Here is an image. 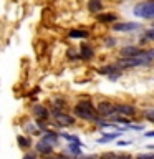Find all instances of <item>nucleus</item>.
Returning <instances> with one entry per match:
<instances>
[{
  "instance_id": "nucleus-1",
  "label": "nucleus",
  "mask_w": 154,
  "mask_h": 159,
  "mask_svg": "<svg viewBox=\"0 0 154 159\" xmlns=\"http://www.w3.org/2000/svg\"><path fill=\"white\" fill-rule=\"evenodd\" d=\"M152 61H154V48L143 50L139 55L131 58H121L118 65L121 70H128V68H138V66H149Z\"/></svg>"
},
{
  "instance_id": "nucleus-2",
  "label": "nucleus",
  "mask_w": 154,
  "mask_h": 159,
  "mask_svg": "<svg viewBox=\"0 0 154 159\" xmlns=\"http://www.w3.org/2000/svg\"><path fill=\"white\" fill-rule=\"evenodd\" d=\"M75 116L79 119H84V121H93V123L99 121V114L96 111V106L91 103V99L78 101L76 106H75Z\"/></svg>"
},
{
  "instance_id": "nucleus-3",
  "label": "nucleus",
  "mask_w": 154,
  "mask_h": 159,
  "mask_svg": "<svg viewBox=\"0 0 154 159\" xmlns=\"http://www.w3.org/2000/svg\"><path fill=\"white\" fill-rule=\"evenodd\" d=\"M133 13L139 18H144V20H154V0L136 3L133 8Z\"/></svg>"
},
{
  "instance_id": "nucleus-4",
  "label": "nucleus",
  "mask_w": 154,
  "mask_h": 159,
  "mask_svg": "<svg viewBox=\"0 0 154 159\" xmlns=\"http://www.w3.org/2000/svg\"><path fill=\"white\" fill-rule=\"evenodd\" d=\"M52 114L55 116V123H57L58 126H61V128H70V126H73V124L76 123L75 116H71V114H66V113H63V109L53 108V109H52Z\"/></svg>"
},
{
  "instance_id": "nucleus-5",
  "label": "nucleus",
  "mask_w": 154,
  "mask_h": 159,
  "mask_svg": "<svg viewBox=\"0 0 154 159\" xmlns=\"http://www.w3.org/2000/svg\"><path fill=\"white\" fill-rule=\"evenodd\" d=\"M96 111L99 116H104V118H111L114 114V104L108 99H103L96 104Z\"/></svg>"
},
{
  "instance_id": "nucleus-6",
  "label": "nucleus",
  "mask_w": 154,
  "mask_h": 159,
  "mask_svg": "<svg viewBox=\"0 0 154 159\" xmlns=\"http://www.w3.org/2000/svg\"><path fill=\"white\" fill-rule=\"evenodd\" d=\"M136 113H138V109L133 104H126V103L114 104V114H121L124 118H133V116H136Z\"/></svg>"
},
{
  "instance_id": "nucleus-7",
  "label": "nucleus",
  "mask_w": 154,
  "mask_h": 159,
  "mask_svg": "<svg viewBox=\"0 0 154 159\" xmlns=\"http://www.w3.org/2000/svg\"><path fill=\"white\" fill-rule=\"evenodd\" d=\"M141 27L136 22H124V23H113V30L114 32H136V30Z\"/></svg>"
},
{
  "instance_id": "nucleus-8",
  "label": "nucleus",
  "mask_w": 154,
  "mask_h": 159,
  "mask_svg": "<svg viewBox=\"0 0 154 159\" xmlns=\"http://www.w3.org/2000/svg\"><path fill=\"white\" fill-rule=\"evenodd\" d=\"M32 113L37 119H48V116H50V111L43 106V104H35L32 108Z\"/></svg>"
},
{
  "instance_id": "nucleus-9",
  "label": "nucleus",
  "mask_w": 154,
  "mask_h": 159,
  "mask_svg": "<svg viewBox=\"0 0 154 159\" xmlns=\"http://www.w3.org/2000/svg\"><path fill=\"white\" fill-rule=\"evenodd\" d=\"M143 50H139V47H134V45H129V47H124L121 48V52H119V55H121V58H131V57H136V55H139Z\"/></svg>"
},
{
  "instance_id": "nucleus-10",
  "label": "nucleus",
  "mask_w": 154,
  "mask_h": 159,
  "mask_svg": "<svg viewBox=\"0 0 154 159\" xmlns=\"http://www.w3.org/2000/svg\"><path fill=\"white\" fill-rule=\"evenodd\" d=\"M35 151H37L38 154H43V156H47V154H52V152H53V146L40 139V141L35 144Z\"/></svg>"
},
{
  "instance_id": "nucleus-11",
  "label": "nucleus",
  "mask_w": 154,
  "mask_h": 159,
  "mask_svg": "<svg viewBox=\"0 0 154 159\" xmlns=\"http://www.w3.org/2000/svg\"><path fill=\"white\" fill-rule=\"evenodd\" d=\"M79 57H81V60H91L94 57V50L91 45L81 43V47H79Z\"/></svg>"
},
{
  "instance_id": "nucleus-12",
  "label": "nucleus",
  "mask_w": 154,
  "mask_h": 159,
  "mask_svg": "<svg viewBox=\"0 0 154 159\" xmlns=\"http://www.w3.org/2000/svg\"><path fill=\"white\" fill-rule=\"evenodd\" d=\"M118 15L114 12H106V13H98V22L101 23H116Z\"/></svg>"
},
{
  "instance_id": "nucleus-13",
  "label": "nucleus",
  "mask_w": 154,
  "mask_h": 159,
  "mask_svg": "<svg viewBox=\"0 0 154 159\" xmlns=\"http://www.w3.org/2000/svg\"><path fill=\"white\" fill-rule=\"evenodd\" d=\"M101 10H103V2L101 0H88V12L89 13L98 15V13H101Z\"/></svg>"
},
{
  "instance_id": "nucleus-14",
  "label": "nucleus",
  "mask_w": 154,
  "mask_h": 159,
  "mask_svg": "<svg viewBox=\"0 0 154 159\" xmlns=\"http://www.w3.org/2000/svg\"><path fill=\"white\" fill-rule=\"evenodd\" d=\"M58 139H60V134L55 133V131H45V134L42 136V141L52 144V146H55V144L58 143Z\"/></svg>"
},
{
  "instance_id": "nucleus-15",
  "label": "nucleus",
  "mask_w": 154,
  "mask_h": 159,
  "mask_svg": "<svg viewBox=\"0 0 154 159\" xmlns=\"http://www.w3.org/2000/svg\"><path fill=\"white\" fill-rule=\"evenodd\" d=\"M88 32L86 30H78V28H75V30H70V33H68V37L70 38H75V40H83V38H88Z\"/></svg>"
},
{
  "instance_id": "nucleus-16",
  "label": "nucleus",
  "mask_w": 154,
  "mask_h": 159,
  "mask_svg": "<svg viewBox=\"0 0 154 159\" xmlns=\"http://www.w3.org/2000/svg\"><path fill=\"white\" fill-rule=\"evenodd\" d=\"M119 70H121V68H119V65H118V63H114V65H106V66L99 68L98 71L101 73V75H108V76H109V75L116 73V71H119Z\"/></svg>"
},
{
  "instance_id": "nucleus-17",
  "label": "nucleus",
  "mask_w": 154,
  "mask_h": 159,
  "mask_svg": "<svg viewBox=\"0 0 154 159\" xmlns=\"http://www.w3.org/2000/svg\"><path fill=\"white\" fill-rule=\"evenodd\" d=\"M17 143H18V146L22 149H30V148H32V141H30V138L22 136V134H18V136H17Z\"/></svg>"
},
{
  "instance_id": "nucleus-18",
  "label": "nucleus",
  "mask_w": 154,
  "mask_h": 159,
  "mask_svg": "<svg viewBox=\"0 0 154 159\" xmlns=\"http://www.w3.org/2000/svg\"><path fill=\"white\" fill-rule=\"evenodd\" d=\"M121 136V131L119 133H109V134H104V136H101L98 139V144H103V143H109V141H113V139H116Z\"/></svg>"
},
{
  "instance_id": "nucleus-19",
  "label": "nucleus",
  "mask_w": 154,
  "mask_h": 159,
  "mask_svg": "<svg viewBox=\"0 0 154 159\" xmlns=\"http://www.w3.org/2000/svg\"><path fill=\"white\" fill-rule=\"evenodd\" d=\"M63 139H66L68 143H76V144H79V146L83 148V143H81V139H79L78 136H75V134H66V133H61L60 134Z\"/></svg>"
},
{
  "instance_id": "nucleus-20",
  "label": "nucleus",
  "mask_w": 154,
  "mask_h": 159,
  "mask_svg": "<svg viewBox=\"0 0 154 159\" xmlns=\"http://www.w3.org/2000/svg\"><path fill=\"white\" fill-rule=\"evenodd\" d=\"M68 149H70V152L73 154V156H81V146L79 144H76V143H70L68 144Z\"/></svg>"
},
{
  "instance_id": "nucleus-21",
  "label": "nucleus",
  "mask_w": 154,
  "mask_h": 159,
  "mask_svg": "<svg viewBox=\"0 0 154 159\" xmlns=\"http://www.w3.org/2000/svg\"><path fill=\"white\" fill-rule=\"evenodd\" d=\"M143 43H146V42H154V27L152 28H147L146 32H144L143 35Z\"/></svg>"
},
{
  "instance_id": "nucleus-22",
  "label": "nucleus",
  "mask_w": 154,
  "mask_h": 159,
  "mask_svg": "<svg viewBox=\"0 0 154 159\" xmlns=\"http://www.w3.org/2000/svg\"><path fill=\"white\" fill-rule=\"evenodd\" d=\"M104 47H108V48H113V47H116V43H118V40L116 38H113V37H106L104 38Z\"/></svg>"
},
{
  "instance_id": "nucleus-23",
  "label": "nucleus",
  "mask_w": 154,
  "mask_h": 159,
  "mask_svg": "<svg viewBox=\"0 0 154 159\" xmlns=\"http://www.w3.org/2000/svg\"><path fill=\"white\" fill-rule=\"evenodd\" d=\"M43 159H70L68 156H65V154H47V156H45Z\"/></svg>"
},
{
  "instance_id": "nucleus-24",
  "label": "nucleus",
  "mask_w": 154,
  "mask_h": 159,
  "mask_svg": "<svg viewBox=\"0 0 154 159\" xmlns=\"http://www.w3.org/2000/svg\"><path fill=\"white\" fill-rule=\"evenodd\" d=\"M22 159H38V152L37 151H28V152L23 154Z\"/></svg>"
},
{
  "instance_id": "nucleus-25",
  "label": "nucleus",
  "mask_w": 154,
  "mask_h": 159,
  "mask_svg": "<svg viewBox=\"0 0 154 159\" xmlns=\"http://www.w3.org/2000/svg\"><path fill=\"white\" fill-rule=\"evenodd\" d=\"M99 159H118V154H114V152H104L99 156Z\"/></svg>"
},
{
  "instance_id": "nucleus-26",
  "label": "nucleus",
  "mask_w": 154,
  "mask_h": 159,
  "mask_svg": "<svg viewBox=\"0 0 154 159\" xmlns=\"http://www.w3.org/2000/svg\"><path fill=\"white\" fill-rule=\"evenodd\" d=\"M68 57L70 58H75V60H78V58H81V57H79V52H76V50H68Z\"/></svg>"
},
{
  "instance_id": "nucleus-27",
  "label": "nucleus",
  "mask_w": 154,
  "mask_h": 159,
  "mask_svg": "<svg viewBox=\"0 0 154 159\" xmlns=\"http://www.w3.org/2000/svg\"><path fill=\"white\" fill-rule=\"evenodd\" d=\"M121 75H123V70H119V71L113 73V75H109V80H111V81H114V80H118L119 76H121Z\"/></svg>"
},
{
  "instance_id": "nucleus-28",
  "label": "nucleus",
  "mask_w": 154,
  "mask_h": 159,
  "mask_svg": "<svg viewBox=\"0 0 154 159\" xmlns=\"http://www.w3.org/2000/svg\"><path fill=\"white\" fill-rule=\"evenodd\" d=\"M146 119H147V121H151V123H154V109H151V111L146 113Z\"/></svg>"
},
{
  "instance_id": "nucleus-29",
  "label": "nucleus",
  "mask_w": 154,
  "mask_h": 159,
  "mask_svg": "<svg viewBox=\"0 0 154 159\" xmlns=\"http://www.w3.org/2000/svg\"><path fill=\"white\" fill-rule=\"evenodd\" d=\"M136 159H154V154H139Z\"/></svg>"
},
{
  "instance_id": "nucleus-30",
  "label": "nucleus",
  "mask_w": 154,
  "mask_h": 159,
  "mask_svg": "<svg viewBox=\"0 0 154 159\" xmlns=\"http://www.w3.org/2000/svg\"><path fill=\"white\" fill-rule=\"evenodd\" d=\"M78 159H99V156H96V154H89V156H78Z\"/></svg>"
},
{
  "instance_id": "nucleus-31",
  "label": "nucleus",
  "mask_w": 154,
  "mask_h": 159,
  "mask_svg": "<svg viewBox=\"0 0 154 159\" xmlns=\"http://www.w3.org/2000/svg\"><path fill=\"white\" fill-rule=\"evenodd\" d=\"M131 144V141H118L116 146H129Z\"/></svg>"
},
{
  "instance_id": "nucleus-32",
  "label": "nucleus",
  "mask_w": 154,
  "mask_h": 159,
  "mask_svg": "<svg viewBox=\"0 0 154 159\" xmlns=\"http://www.w3.org/2000/svg\"><path fill=\"white\" fill-rule=\"evenodd\" d=\"M118 159H133V156H129V154H118Z\"/></svg>"
},
{
  "instance_id": "nucleus-33",
  "label": "nucleus",
  "mask_w": 154,
  "mask_h": 159,
  "mask_svg": "<svg viewBox=\"0 0 154 159\" xmlns=\"http://www.w3.org/2000/svg\"><path fill=\"white\" fill-rule=\"evenodd\" d=\"M144 138H154V131H147V133H144Z\"/></svg>"
},
{
  "instance_id": "nucleus-34",
  "label": "nucleus",
  "mask_w": 154,
  "mask_h": 159,
  "mask_svg": "<svg viewBox=\"0 0 154 159\" xmlns=\"http://www.w3.org/2000/svg\"><path fill=\"white\" fill-rule=\"evenodd\" d=\"M152 27H154V22H152Z\"/></svg>"
}]
</instances>
